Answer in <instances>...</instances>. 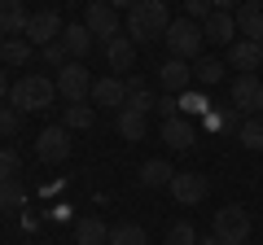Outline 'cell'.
Listing matches in <instances>:
<instances>
[{"label":"cell","mask_w":263,"mask_h":245,"mask_svg":"<svg viewBox=\"0 0 263 245\" xmlns=\"http://www.w3.org/2000/svg\"><path fill=\"white\" fill-rule=\"evenodd\" d=\"M0 5H18V0H0Z\"/></svg>","instance_id":"obj_43"},{"label":"cell","mask_w":263,"mask_h":245,"mask_svg":"<svg viewBox=\"0 0 263 245\" xmlns=\"http://www.w3.org/2000/svg\"><path fill=\"white\" fill-rule=\"evenodd\" d=\"M35 153H40V162H66L70 158V127H66V122L44 127V132L35 136Z\"/></svg>","instance_id":"obj_7"},{"label":"cell","mask_w":263,"mask_h":245,"mask_svg":"<svg viewBox=\"0 0 263 245\" xmlns=\"http://www.w3.org/2000/svg\"><path fill=\"white\" fill-rule=\"evenodd\" d=\"M250 232H254V223H250V210H246V206L228 201V206L215 210V241L219 245H246Z\"/></svg>","instance_id":"obj_4"},{"label":"cell","mask_w":263,"mask_h":245,"mask_svg":"<svg viewBox=\"0 0 263 245\" xmlns=\"http://www.w3.org/2000/svg\"><path fill=\"white\" fill-rule=\"evenodd\" d=\"M22 39H31L35 48H44V44H53V39H62V18H57L53 9H40V13H31V22H27V35Z\"/></svg>","instance_id":"obj_10"},{"label":"cell","mask_w":263,"mask_h":245,"mask_svg":"<svg viewBox=\"0 0 263 245\" xmlns=\"http://www.w3.org/2000/svg\"><path fill=\"white\" fill-rule=\"evenodd\" d=\"M84 27L92 31L101 44H105V39H114V35H123V27H119V9H114L110 0H92V5H88Z\"/></svg>","instance_id":"obj_6"},{"label":"cell","mask_w":263,"mask_h":245,"mask_svg":"<svg viewBox=\"0 0 263 245\" xmlns=\"http://www.w3.org/2000/svg\"><path fill=\"white\" fill-rule=\"evenodd\" d=\"M62 44H66V53L75 57V62H84V53L97 44V35L84 27V22H70V27H62Z\"/></svg>","instance_id":"obj_19"},{"label":"cell","mask_w":263,"mask_h":245,"mask_svg":"<svg viewBox=\"0 0 263 245\" xmlns=\"http://www.w3.org/2000/svg\"><path fill=\"white\" fill-rule=\"evenodd\" d=\"M246 245H250V241H246Z\"/></svg>","instance_id":"obj_45"},{"label":"cell","mask_w":263,"mask_h":245,"mask_svg":"<svg viewBox=\"0 0 263 245\" xmlns=\"http://www.w3.org/2000/svg\"><path fill=\"white\" fill-rule=\"evenodd\" d=\"M114 9H132V5H136V0H110Z\"/></svg>","instance_id":"obj_41"},{"label":"cell","mask_w":263,"mask_h":245,"mask_svg":"<svg viewBox=\"0 0 263 245\" xmlns=\"http://www.w3.org/2000/svg\"><path fill=\"white\" fill-rule=\"evenodd\" d=\"M154 114H162V122H167V118H176V114H180V96H158V101H154Z\"/></svg>","instance_id":"obj_36"},{"label":"cell","mask_w":263,"mask_h":245,"mask_svg":"<svg viewBox=\"0 0 263 245\" xmlns=\"http://www.w3.org/2000/svg\"><path fill=\"white\" fill-rule=\"evenodd\" d=\"M9 92H13V84H9V70H0V101H5Z\"/></svg>","instance_id":"obj_39"},{"label":"cell","mask_w":263,"mask_h":245,"mask_svg":"<svg viewBox=\"0 0 263 245\" xmlns=\"http://www.w3.org/2000/svg\"><path fill=\"white\" fill-rule=\"evenodd\" d=\"M237 140H241L246 149L263 153V118H259V114H254V118H246V122H241V132H237Z\"/></svg>","instance_id":"obj_28"},{"label":"cell","mask_w":263,"mask_h":245,"mask_svg":"<svg viewBox=\"0 0 263 245\" xmlns=\"http://www.w3.org/2000/svg\"><path fill=\"white\" fill-rule=\"evenodd\" d=\"M75 245H110V228H105L97 215L79 219L75 223Z\"/></svg>","instance_id":"obj_21"},{"label":"cell","mask_w":263,"mask_h":245,"mask_svg":"<svg viewBox=\"0 0 263 245\" xmlns=\"http://www.w3.org/2000/svg\"><path fill=\"white\" fill-rule=\"evenodd\" d=\"M27 22H31V13L22 9V5H0V35L5 39L27 35Z\"/></svg>","instance_id":"obj_20"},{"label":"cell","mask_w":263,"mask_h":245,"mask_svg":"<svg viewBox=\"0 0 263 245\" xmlns=\"http://www.w3.org/2000/svg\"><path fill=\"white\" fill-rule=\"evenodd\" d=\"M92 122H97V110H92V105H84V101L66 105V127H70V132H84V127H92Z\"/></svg>","instance_id":"obj_27"},{"label":"cell","mask_w":263,"mask_h":245,"mask_svg":"<svg viewBox=\"0 0 263 245\" xmlns=\"http://www.w3.org/2000/svg\"><path fill=\"white\" fill-rule=\"evenodd\" d=\"M167 245H197V232H193V223H171V232H167Z\"/></svg>","instance_id":"obj_33"},{"label":"cell","mask_w":263,"mask_h":245,"mask_svg":"<svg viewBox=\"0 0 263 245\" xmlns=\"http://www.w3.org/2000/svg\"><path fill=\"white\" fill-rule=\"evenodd\" d=\"M233 18H237V35H241V39L263 44V0H246Z\"/></svg>","instance_id":"obj_14"},{"label":"cell","mask_w":263,"mask_h":245,"mask_svg":"<svg viewBox=\"0 0 263 245\" xmlns=\"http://www.w3.org/2000/svg\"><path fill=\"white\" fill-rule=\"evenodd\" d=\"M171 27V13H167V0H136L127 9V22H123V35L132 44H154L162 39Z\"/></svg>","instance_id":"obj_1"},{"label":"cell","mask_w":263,"mask_h":245,"mask_svg":"<svg viewBox=\"0 0 263 245\" xmlns=\"http://www.w3.org/2000/svg\"><path fill=\"white\" fill-rule=\"evenodd\" d=\"M127 92H145V79L141 75H127Z\"/></svg>","instance_id":"obj_40"},{"label":"cell","mask_w":263,"mask_h":245,"mask_svg":"<svg viewBox=\"0 0 263 245\" xmlns=\"http://www.w3.org/2000/svg\"><path fill=\"white\" fill-rule=\"evenodd\" d=\"M228 66L241 70V75H254V70L263 66V44H254V39H237V44H228Z\"/></svg>","instance_id":"obj_12"},{"label":"cell","mask_w":263,"mask_h":245,"mask_svg":"<svg viewBox=\"0 0 263 245\" xmlns=\"http://www.w3.org/2000/svg\"><path fill=\"white\" fill-rule=\"evenodd\" d=\"M158 84L167 88L171 96L189 92V84H193V66H189L184 57H171V62H162V66H158Z\"/></svg>","instance_id":"obj_13"},{"label":"cell","mask_w":263,"mask_h":245,"mask_svg":"<svg viewBox=\"0 0 263 245\" xmlns=\"http://www.w3.org/2000/svg\"><path fill=\"white\" fill-rule=\"evenodd\" d=\"M40 53H44V62H48V66H57V70H62L66 62H75V57L66 53V44H62V39H53V44H44Z\"/></svg>","instance_id":"obj_31"},{"label":"cell","mask_w":263,"mask_h":245,"mask_svg":"<svg viewBox=\"0 0 263 245\" xmlns=\"http://www.w3.org/2000/svg\"><path fill=\"white\" fill-rule=\"evenodd\" d=\"M53 101H57V84L48 75H22L18 84H13V92H9V105L18 114H40Z\"/></svg>","instance_id":"obj_2"},{"label":"cell","mask_w":263,"mask_h":245,"mask_svg":"<svg viewBox=\"0 0 263 245\" xmlns=\"http://www.w3.org/2000/svg\"><path fill=\"white\" fill-rule=\"evenodd\" d=\"M105 62H110V70H114V75L132 70V62H136V44H132L127 35H114V39H105Z\"/></svg>","instance_id":"obj_17"},{"label":"cell","mask_w":263,"mask_h":245,"mask_svg":"<svg viewBox=\"0 0 263 245\" xmlns=\"http://www.w3.org/2000/svg\"><path fill=\"white\" fill-rule=\"evenodd\" d=\"M202 31H206V44H237V18L233 13H224V9H215L206 22H202Z\"/></svg>","instance_id":"obj_15"},{"label":"cell","mask_w":263,"mask_h":245,"mask_svg":"<svg viewBox=\"0 0 263 245\" xmlns=\"http://www.w3.org/2000/svg\"><path fill=\"white\" fill-rule=\"evenodd\" d=\"M22 201H27V189L18 179H0V210H18Z\"/></svg>","instance_id":"obj_29"},{"label":"cell","mask_w":263,"mask_h":245,"mask_svg":"<svg viewBox=\"0 0 263 245\" xmlns=\"http://www.w3.org/2000/svg\"><path fill=\"white\" fill-rule=\"evenodd\" d=\"M180 114H202V118H206L211 105H206V96H202V92H184V96H180Z\"/></svg>","instance_id":"obj_32"},{"label":"cell","mask_w":263,"mask_h":245,"mask_svg":"<svg viewBox=\"0 0 263 245\" xmlns=\"http://www.w3.org/2000/svg\"><path fill=\"white\" fill-rule=\"evenodd\" d=\"M162 140H167L171 149H193L197 145V127L184 118V114H176V118L162 122Z\"/></svg>","instance_id":"obj_16"},{"label":"cell","mask_w":263,"mask_h":245,"mask_svg":"<svg viewBox=\"0 0 263 245\" xmlns=\"http://www.w3.org/2000/svg\"><path fill=\"white\" fill-rule=\"evenodd\" d=\"M211 13H215V5H211V0H184V18H193V22H206Z\"/></svg>","instance_id":"obj_34"},{"label":"cell","mask_w":263,"mask_h":245,"mask_svg":"<svg viewBox=\"0 0 263 245\" xmlns=\"http://www.w3.org/2000/svg\"><path fill=\"white\" fill-rule=\"evenodd\" d=\"M92 105H105V110H123L127 105V79L119 75H105L92 84Z\"/></svg>","instance_id":"obj_11"},{"label":"cell","mask_w":263,"mask_h":245,"mask_svg":"<svg viewBox=\"0 0 263 245\" xmlns=\"http://www.w3.org/2000/svg\"><path fill=\"white\" fill-rule=\"evenodd\" d=\"M154 101H158V96H149V88H145V92H127V110L149 114V110H154Z\"/></svg>","instance_id":"obj_37"},{"label":"cell","mask_w":263,"mask_h":245,"mask_svg":"<svg viewBox=\"0 0 263 245\" xmlns=\"http://www.w3.org/2000/svg\"><path fill=\"white\" fill-rule=\"evenodd\" d=\"M193 79L202 88H215L219 79H224V62L219 57H197V66H193Z\"/></svg>","instance_id":"obj_25"},{"label":"cell","mask_w":263,"mask_h":245,"mask_svg":"<svg viewBox=\"0 0 263 245\" xmlns=\"http://www.w3.org/2000/svg\"><path fill=\"white\" fill-rule=\"evenodd\" d=\"M110 245H149V236H145L141 223H119L110 228Z\"/></svg>","instance_id":"obj_26"},{"label":"cell","mask_w":263,"mask_h":245,"mask_svg":"<svg viewBox=\"0 0 263 245\" xmlns=\"http://www.w3.org/2000/svg\"><path fill=\"white\" fill-rule=\"evenodd\" d=\"M167 189H171V197H176L180 206H197V201H206L211 184H206L202 171H176V179H171Z\"/></svg>","instance_id":"obj_8"},{"label":"cell","mask_w":263,"mask_h":245,"mask_svg":"<svg viewBox=\"0 0 263 245\" xmlns=\"http://www.w3.org/2000/svg\"><path fill=\"white\" fill-rule=\"evenodd\" d=\"M197 245H219V241H215V236H206V241H197Z\"/></svg>","instance_id":"obj_42"},{"label":"cell","mask_w":263,"mask_h":245,"mask_svg":"<svg viewBox=\"0 0 263 245\" xmlns=\"http://www.w3.org/2000/svg\"><path fill=\"white\" fill-rule=\"evenodd\" d=\"M241 122H246V114L237 110V105H228V110H211V114H206V127H211V132H241Z\"/></svg>","instance_id":"obj_24"},{"label":"cell","mask_w":263,"mask_h":245,"mask_svg":"<svg viewBox=\"0 0 263 245\" xmlns=\"http://www.w3.org/2000/svg\"><path fill=\"white\" fill-rule=\"evenodd\" d=\"M211 5H215V9H224V13H237L246 0H211Z\"/></svg>","instance_id":"obj_38"},{"label":"cell","mask_w":263,"mask_h":245,"mask_svg":"<svg viewBox=\"0 0 263 245\" xmlns=\"http://www.w3.org/2000/svg\"><path fill=\"white\" fill-rule=\"evenodd\" d=\"M162 39H167L171 57H184V62L202 57V48H206V31H202V22H193V18H171V27H167Z\"/></svg>","instance_id":"obj_3"},{"label":"cell","mask_w":263,"mask_h":245,"mask_svg":"<svg viewBox=\"0 0 263 245\" xmlns=\"http://www.w3.org/2000/svg\"><path fill=\"white\" fill-rule=\"evenodd\" d=\"M114 127H119V136H123V140H145V132H149V114L127 110V105H123V110L114 114Z\"/></svg>","instance_id":"obj_18"},{"label":"cell","mask_w":263,"mask_h":245,"mask_svg":"<svg viewBox=\"0 0 263 245\" xmlns=\"http://www.w3.org/2000/svg\"><path fill=\"white\" fill-rule=\"evenodd\" d=\"M18 127H22V114L13 110V105H9V110L0 105V136H13V132H18Z\"/></svg>","instance_id":"obj_35"},{"label":"cell","mask_w":263,"mask_h":245,"mask_svg":"<svg viewBox=\"0 0 263 245\" xmlns=\"http://www.w3.org/2000/svg\"><path fill=\"white\" fill-rule=\"evenodd\" d=\"M171 179H176V171H171V162H162V158H149L141 167V184L145 189H167Z\"/></svg>","instance_id":"obj_22"},{"label":"cell","mask_w":263,"mask_h":245,"mask_svg":"<svg viewBox=\"0 0 263 245\" xmlns=\"http://www.w3.org/2000/svg\"><path fill=\"white\" fill-rule=\"evenodd\" d=\"M53 84H57V96H66V101L75 105V101H84V96H92V84H97V79L84 70V62H66V66L57 70Z\"/></svg>","instance_id":"obj_5"},{"label":"cell","mask_w":263,"mask_h":245,"mask_svg":"<svg viewBox=\"0 0 263 245\" xmlns=\"http://www.w3.org/2000/svg\"><path fill=\"white\" fill-rule=\"evenodd\" d=\"M18 167H22L18 149L13 145H0V179H18Z\"/></svg>","instance_id":"obj_30"},{"label":"cell","mask_w":263,"mask_h":245,"mask_svg":"<svg viewBox=\"0 0 263 245\" xmlns=\"http://www.w3.org/2000/svg\"><path fill=\"white\" fill-rule=\"evenodd\" d=\"M259 118H263V110H259Z\"/></svg>","instance_id":"obj_44"},{"label":"cell","mask_w":263,"mask_h":245,"mask_svg":"<svg viewBox=\"0 0 263 245\" xmlns=\"http://www.w3.org/2000/svg\"><path fill=\"white\" fill-rule=\"evenodd\" d=\"M31 53H35V44H31V39H0V62H5V66H27L31 62Z\"/></svg>","instance_id":"obj_23"},{"label":"cell","mask_w":263,"mask_h":245,"mask_svg":"<svg viewBox=\"0 0 263 245\" xmlns=\"http://www.w3.org/2000/svg\"><path fill=\"white\" fill-rule=\"evenodd\" d=\"M233 105L246 118H254V114L263 110V79L259 75H237L233 79Z\"/></svg>","instance_id":"obj_9"}]
</instances>
